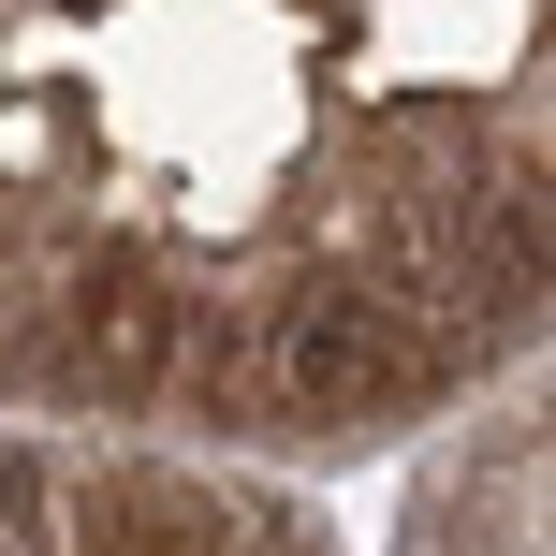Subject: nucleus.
Instances as JSON below:
<instances>
[{"label":"nucleus","instance_id":"f257e3e1","mask_svg":"<svg viewBox=\"0 0 556 556\" xmlns=\"http://www.w3.org/2000/svg\"><path fill=\"white\" fill-rule=\"evenodd\" d=\"M264 395H278V410H307V425L395 410V395H410V337H395V307H366V293H307V307H278V337H264Z\"/></svg>","mask_w":556,"mask_h":556},{"label":"nucleus","instance_id":"f03ea898","mask_svg":"<svg viewBox=\"0 0 556 556\" xmlns=\"http://www.w3.org/2000/svg\"><path fill=\"white\" fill-rule=\"evenodd\" d=\"M74 381L88 395H162L176 381V307L162 293H147V278H88V293H74Z\"/></svg>","mask_w":556,"mask_h":556},{"label":"nucleus","instance_id":"7ed1b4c3","mask_svg":"<svg viewBox=\"0 0 556 556\" xmlns=\"http://www.w3.org/2000/svg\"><path fill=\"white\" fill-rule=\"evenodd\" d=\"M29 513H45V483H29V454L0 440V556H29Z\"/></svg>","mask_w":556,"mask_h":556}]
</instances>
